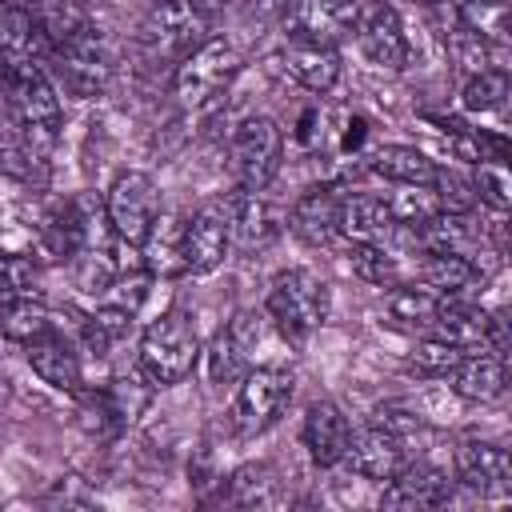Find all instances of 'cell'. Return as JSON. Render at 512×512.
Listing matches in <instances>:
<instances>
[{
  "label": "cell",
  "mask_w": 512,
  "mask_h": 512,
  "mask_svg": "<svg viewBox=\"0 0 512 512\" xmlns=\"http://www.w3.org/2000/svg\"><path fill=\"white\" fill-rule=\"evenodd\" d=\"M212 32V12L204 0H156L140 28L136 44L148 64H180L196 44H204Z\"/></svg>",
  "instance_id": "obj_1"
},
{
  "label": "cell",
  "mask_w": 512,
  "mask_h": 512,
  "mask_svg": "<svg viewBox=\"0 0 512 512\" xmlns=\"http://www.w3.org/2000/svg\"><path fill=\"white\" fill-rule=\"evenodd\" d=\"M472 192H476V204H488L496 216L508 212L512 204V176H508V164L504 160H480L472 164Z\"/></svg>",
  "instance_id": "obj_32"
},
{
  "label": "cell",
  "mask_w": 512,
  "mask_h": 512,
  "mask_svg": "<svg viewBox=\"0 0 512 512\" xmlns=\"http://www.w3.org/2000/svg\"><path fill=\"white\" fill-rule=\"evenodd\" d=\"M440 312V292H432L428 284H392L388 292V316L404 328H432Z\"/></svg>",
  "instance_id": "obj_31"
},
{
  "label": "cell",
  "mask_w": 512,
  "mask_h": 512,
  "mask_svg": "<svg viewBox=\"0 0 512 512\" xmlns=\"http://www.w3.org/2000/svg\"><path fill=\"white\" fill-rule=\"evenodd\" d=\"M236 384L240 388H236V404H232V428L240 436L268 432L292 400V372L272 368V364H260V368L252 364Z\"/></svg>",
  "instance_id": "obj_8"
},
{
  "label": "cell",
  "mask_w": 512,
  "mask_h": 512,
  "mask_svg": "<svg viewBox=\"0 0 512 512\" xmlns=\"http://www.w3.org/2000/svg\"><path fill=\"white\" fill-rule=\"evenodd\" d=\"M284 68L288 76L308 88V92H332L340 80V52L336 44H316V40H296L288 36L284 44Z\"/></svg>",
  "instance_id": "obj_20"
},
{
  "label": "cell",
  "mask_w": 512,
  "mask_h": 512,
  "mask_svg": "<svg viewBox=\"0 0 512 512\" xmlns=\"http://www.w3.org/2000/svg\"><path fill=\"white\" fill-rule=\"evenodd\" d=\"M104 216H108V228L120 244H132L140 248L160 216V188L148 172H120L104 196Z\"/></svg>",
  "instance_id": "obj_7"
},
{
  "label": "cell",
  "mask_w": 512,
  "mask_h": 512,
  "mask_svg": "<svg viewBox=\"0 0 512 512\" xmlns=\"http://www.w3.org/2000/svg\"><path fill=\"white\" fill-rule=\"evenodd\" d=\"M196 360H200V336L180 308L164 312L160 320H152L144 328L136 368L152 388H172V384L188 380Z\"/></svg>",
  "instance_id": "obj_2"
},
{
  "label": "cell",
  "mask_w": 512,
  "mask_h": 512,
  "mask_svg": "<svg viewBox=\"0 0 512 512\" xmlns=\"http://www.w3.org/2000/svg\"><path fill=\"white\" fill-rule=\"evenodd\" d=\"M28 16H32V24L40 28L48 52H52L56 44H64L68 36H76L80 28H88V4H84V0H36V4L28 8Z\"/></svg>",
  "instance_id": "obj_28"
},
{
  "label": "cell",
  "mask_w": 512,
  "mask_h": 512,
  "mask_svg": "<svg viewBox=\"0 0 512 512\" xmlns=\"http://www.w3.org/2000/svg\"><path fill=\"white\" fill-rule=\"evenodd\" d=\"M348 264H352V272H356L364 284H376V288H392V284L400 280L396 256H388L384 244H376V240H360V244H352Z\"/></svg>",
  "instance_id": "obj_34"
},
{
  "label": "cell",
  "mask_w": 512,
  "mask_h": 512,
  "mask_svg": "<svg viewBox=\"0 0 512 512\" xmlns=\"http://www.w3.org/2000/svg\"><path fill=\"white\" fill-rule=\"evenodd\" d=\"M36 264L28 256H0V300H20V296H36Z\"/></svg>",
  "instance_id": "obj_41"
},
{
  "label": "cell",
  "mask_w": 512,
  "mask_h": 512,
  "mask_svg": "<svg viewBox=\"0 0 512 512\" xmlns=\"http://www.w3.org/2000/svg\"><path fill=\"white\" fill-rule=\"evenodd\" d=\"M24 352H28L32 372H36L48 388H56V392H72V396L80 392V384H84L80 356H76V348H72V340H68L64 332L48 328V332H40L36 340H28Z\"/></svg>",
  "instance_id": "obj_16"
},
{
  "label": "cell",
  "mask_w": 512,
  "mask_h": 512,
  "mask_svg": "<svg viewBox=\"0 0 512 512\" xmlns=\"http://www.w3.org/2000/svg\"><path fill=\"white\" fill-rule=\"evenodd\" d=\"M340 200H344V192L332 184L308 188L292 204V232L304 244H332L340 236Z\"/></svg>",
  "instance_id": "obj_19"
},
{
  "label": "cell",
  "mask_w": 512,
  "mask_h": 512,
  "mask_svg": "<svg viewBox=\"0 0 512 512\" xmlns=\"http://www.w3.org/2000/svg\"><path fill=\"white\" fill-rule=\"evenodd\" d=\"M488 324H492V316L480 304H468L464 296H440V312H436L428 332L464 348V352H476L488 340Z\"/></svg>",
  "instance_id": "obj_22"
},
{
  "label": "cell",
  "mask_w": 512,
  "mask_h": 512,
  "mask_svg": "<svg viewBox=\"0 0 512 512\" xmlns=\"http://www.w3.org/2000/svg\"><path fill=\"white\" fill-rule=\"evenodd\" d=\"M344 460H348L352 472L364 476V480H392V476L408 464V452H404V444H400L396 436H388L384 428L364 424L360 432L348 436Z\"/></svg>",
  "instance_id": "obj_17"
},
{
  "label": "cell",
  "mask_w": 512,
  "mask_h": 512,
  "mask_svg": "<svg viewBox=\"0 0 512 512\" xmlns=\"http://www.w3.org/2000/svg\"><path fill=\"white\" fill-rule=\"evenodd\" d=\"M408 244H416L424 256H432V252H468V244H472L468 216L436 212L420 224H408Z\"/></svg>",
  "instance_id": "obj_26"
},
{
  "label": "cell",
  "mask_w": 512,
  "mask_h": 512,
  "mask_svg": "<svg viewBox=\"0 0 512 512\" xmlns=\"http://www.w3.org/2000/svg\"><path fill=\"white\" fill-rule=\"evenodd\" d=\"M372 172L392 184H432L436 180V164L420 148H408V144H384L372 156Z\"/></svg>",
  "instance_id": "obj_29"
},
{
  "label": "cell",
  "mask_w": 512,
  "mask_h": 512,
  "mask_svg": "<svg viewBox=\"0 0 512 512\" xmlns=\"http://www.w3.org/2000/svg\"><path fill=\"white\" fill-rule=\"evenodd\" d=\"M432 192L440 200V212H460L468 216L476 208V192H472V180L452 172V168H436V180H432Z\"/></svg>",
  "instance_id": "obj_40"
},
{
  "label": "cell",
  "mask_w": 512,
  "mask_h": 512,
  "mask_svg": "<svg viewBox=\"0 0 512 512\" xmlns=\"http://www.w3.org/2000/svg\"><path fill=\"white\" fill-rule=\"evenodd\" d=\"M360 16V0H284V32L296 40H316V44H340L352 36Z\"/></svg>",
  "instance_id": "obj_11"
},
{
  "label": "cell",
  "mask_w": 512,
  "mask_h": 512,
  "mask_svg": "<svg viewBox=\"0 0 512 512\" xmlns=\"http://www.w3.org/2000/svg\"><path fill=\"white\" fill-rule=\"evenodd\" d=\"M260 344V320L252 312H236L208 344V380L212 384H236L252 368V352Z\"/></svg>",
  "instance_id": "obj_13"
},
{
  "label": "cell",
  "mask_w": 512,
  "mask_h": 512,
  "mask_svg": "<svg viewBox=\"0 0 512 512\" xmlns=\"http://www.w3.org/2000/svg\"><path fill=\"white\" fill-rule=\"evenodd\" d=\"M372 424H376V428H384L388 436H396V440L404 444V452H408V456L428 440V424H424L416 412L400 408V404H384V408H376V412H372Z\"/></svg>",
  "instance_id": "obj_37"
},
{
  "label": "cell",
  "mask_w": 512,
  "mask_h": 512,
  "mask_svg": "<svg viewBox=\"0 0 512 512\" xmlns=\"http://www.w3.org/2000/svg\"><path fill=\"white\" fill-rule=\"evenodd\" d=\"M360 140H364V120H352L344 132V148H360Z\"/></svg>",
  "instance_id": "obj_42"
},
{
  "label": "cell",
  "mask_w": 512,
  "mask_h": 512,
  "mask_svg": "<svg viewBox=\"0 0 512 512\" xmlns=\"http://www.w3.org/2000/svg\"><path fill=\"white\" fill-rule=\"evenodd\" d=\"M228 248H232L228 200H208L180 224V264H184V272H192V276L216 272L228 260Z\"/></svg>",
  "instance_id": "obj_10"
},
{
  "label": "cell",
  "mask_w": 512,
  "mask_h": 512,
  "mask_svg": "<svg viewBox=\"0 0 512 512\" xmlns=\"http://www.w3.org/2000/svg\"><path fill=\"white\" fill-rule=\"evenodd\" d=\"M420 276H424V284H428L432 292H440V296H464V292L476 288L480 268L472 264L468 252H432V256H424Z\"/></svg>",
  "instance_id": "obj_27"
},
{
  "label": "cell",
  "mask_w": 512,
  "mask_h": 512,
  "mask_svg": "<svg viewBox=\"0 0 512 512\" xmlns=\"http://www.w3.org/2000/svg\"><path fill=\"white\" fill-rule=\"evenodd\" d=\"M280 160H284V132H280V124L268 120V116L240 120V128L232 132V144H228V164H232V176L240 180V188L264 192L276 180Z\"/></svg>",
  "instance_id": "obj_6"
},
{
  "label": "cell",
  "mask_w": 512,
  "mask_h": 512,
  "mask_svg": "<svg viewBox=\"0 0 512 512\" xmlns=\"http://www.w3.org/2000/svg\"><path fill=\"white\" fill-rule=\"evenodd\" d=\"M396 188L400 192H392V200H388L396 224L408 228V224H420V220H428V216L440 212V200H436L432 184H396Z\"/></svg>",
  "instance_id": "obj_36"
},
{
  "label": "cell",
  "mask_w": 512,
  "mask_h": 512,
  "mask_svg": "<svg viewBox=\"0 0 512 512\" xmlns=\"http://www.w3.org/2000/svg\"><path fill=\"white\" fill-rule=\"evenodd\" d=\"M228 220H232V240L240 248H264L280 236L276 208L264 200V192H252V188H240L228 200Z\"/></svg>",
  "instance_id": "obj_21"
},
{
  "label": "cell",
  "mask_w": 512,
  "mask_h": 512,
  "mask_svg": "<svg viewBox=\"0 0 512 512\" xmlns=\"http://www.w3.org/2000/svg\"><path fill=\"white\" fill-rule=\"evenodd\" d=\"M356 40L364 48V56L380 68L400 72L408 64V36L400 24V12L388 0H360V16H356Z\"/></svg>",
  "instance_id": "obj_12"
},
{
  "label": "cell",
  "mask_w": 512,
  "mask_h": 512,
  "mask_svg": "<svg viewBox=\"0 0 512 512\" xmlns=\"http://www.w3.org/2000/svg\"><path fill=\"white\" fill-rule=\"evenodd\" d=\"M300 436H304L308 456H312L320 468H336V464L344 460V452H348L352 428H348V416H344L332 400H316V404L304 412Z\"/></svg>",
  "instance_id": "obj_18"
},
{
  "label": "cell",
  "mask_w": 512,
  "mask_h": 512,
  "mask_svg": "<svg viewBox=\"0 0 512 512\" xmlns=\"http://www.w3.org/2000/svg\"><path fill=\"white\" fill-rule=\"evenodd\" d=\"M128 328H132V312L120 308V304H108V300L84 320V336H88V344H92L96 352L112 348L120 336H128Z\"/></svg>",
  "instance_id": "obj_38"
},
{
  "label": "cell",
  "mask_w": 512,
  "mask_h": 512,
  "mask_svg": "<svg viewBox=\"0 0 512 512\" xmlns=\"http://www.w3.org/2000/svg\"><path fill=\"white\" fill-rule=\"evenodd\" d=\"M32 4H36V0H4V8H24V12H28Z\"/></svg>",
  "instance_id": "obj_43"
},
{
  "label": "cell",
  "mask_w": 512,
  "mask_h": 512,
  "mask_svg": "<svg viewBox=\"0 0 512 512\" xmlns=\"http://www.w3.org/2000/svg\"><path fill=\"white\" fill-rule=\"evenodd\" d=\"M48 60H52V68H56L60 88H64L68 96H76V100L100 96L104 84H108V76H112V56H108V48H104V36H100L92 24L80 28L76 36H68L64 44H56V48L48 52Z\"/></svg>",
  "instance_id": "obj_9"
},
{
  "label": "cell",
  "mask_w": 512,
  "mask_h": 512,
  "mask_svg": "<svg viewBox=\"0 0 512 512\" xmlns=\"http://www.w3.org/2000/svg\"><path fill=\"white\" fill-rule=\"evenodd\" d=\"M464 356H468L464 348H456V344H448V340H440V336H428V340H420V344L412 348L408 364H412L420 376H448Z\"/></svg>",
  "instance_id": "obj_39"
},
{
  "label": "cell",
  "mask_w": 512,
  "mask_h": 512,
  "mask_svg": "<svg viewBox=\"0 0 512 512\" xmlns=\"http://www.w3.org/2000/svg\"><path fill=\"white\" fill-rule=\"evenodd\" d=\"M276 480H272V472L264 468V464H248V468H240V472H232V480H228V504H236V508H264V504H276Z\"/></svg>",
  "instance_id": "obj_33"
},
{
  "label": "cell",
  "mask_w": 512,
  "mask_h": 512,
  "mask_svg": "<svg viewBox=\"0 0 512 512\" xmlns=\"http://www.w3.org/2000/svg\"><path fill=\"white\" fill-rule=\"evenodd\" d=\"M264 308L288 344H304L328 320V284L308 268H288L272 280Z\"/></svg>",
  "instance_id": "obj_3"
},
{
  "label": "cell",
  "mask_w": 512,
  "mask_h": 512,
  "mask_svg": "<svg viewBox=\"0 0 512 512\" xmlns=\"http://www.w3.org/2000/svg\"><path fill=\"white\" fill-rule=\"evenodd\" d=\"M444 380L452 384L456 396L488 404V400H496V396L504 392V360L492 356V352H484V348H476V352H468Z\"/></svg>",
  "instance_id": "obj_25"
},
{
  "label": "cell",
  "mask_w": 512,
  "mask_h": 512,
  "mask_svg": "<svg viewBox=\"0 0 512 512\" xmlns=\"http://www.w3.org/2000/svg\"><path fill=\"white\" fill-rule=\"evenodd\" d=\"M240 68H244V60H240L236 44L224 36H208L172 68V96L184 108H204L232 88Z\"/></svg>",
  "instance_id": "obj_4"
},
{
  "label": "cell",
  "mask_w": 512,
  "mask_h": 512,
  "mask_svg": "<svg viewBox=\"0 0 512 512\" xmlns=\"http://www.w3.org/2000/svg\"><path fill=\"white\" fill-rule=\"evenodd\" d=\"M40 248L52 260H76L88 248V216H84V204L80 200H64V204H56L44 216V224H40Z\"/></svg>",
  "instance_id": "obj_24"
},
{
  "label": "cell",
  "mask_w": 512,
  "mask_h": 512,
  "mask_svg": "<svg viewBox=\"0 0 512 512\" xmlns=\"http://www.w3.org/2000/svg\"><path fill=\"white\" fill-rule=\"evenodd\" d=\"M504 100H508V76L500 68H484V72L468 76L460 88L464 112H496V108H504Z\"/></svg>",
  "instance_id": "obj_35"
},
{
  "label": "cell",
  "mask_w": 512,
  "mask_h": 512,
  "mask_svg": "<svg viewBox=\"0 0 512 512\" xmlns=\"http://www.w3.org/2000/svg\"><path fill=\"white\" fill-rule=\"evenodd\" d=\"M396 228L392 220V208L384 196H372V192H348L340 200V236L348 244H360V240H384L388 232Z\"/></svg>",
  "instance_id": "obj_23"
},
{
  "label": "cell",
  "mask_w": 512,
  "mask_h": 512,
  "mask_svg": "<svg viewBox=\"0 0 512 512\" xmlns=\"http://www.w3.org/2000/svg\"><path fill=\"white\" fill-rule=\"evenodd\" d=\"M452 500V480L444 468L428 464V460H412L388 480V488L380 492V508H408V512H420V508H444Z\"/></svg>",
  "instance_id": "obj_14"
},
{
  "label": "cell",
  "mask_w": 512,
  "mask_h": 512,
  "mask_svg": "<svg viewBox=\"0 0 512 512\" xmlns=\"http://www.w3.org/2000/svg\"><path fill=\"white\" fill-rule=\"evenodd\" d=\"M0 92L20 124H32V128L60 124V92L36 56L0 48Z\"/></svg>",
  "instance_id": "obj_5"
},
{
  "label": "cell",
  "mask_w": 512,
  "mask_h": 512,
  "mask_svg": "<svg viewBox=\"0 0 512 512\" xmlns=\"http://www.w3.org/2000/svg\"><path fill=\"white\" fill-rule=\"evenodd\" d=\"M48 328H56V320H52L44 300H36V296L0 300V336H8L16 344H28V340H36Z\"/></svg>",
  "instance_id": "obj_30"
},
{
  "label": "cell",
  "mask_w": 512,
  "mask_h": 512,
  "mask_svg": "<svg viewBox=\"0 0 512 512\" xmlns=\"http://www.w3.org/2000/svg\"><path fill=\"white\" fill-rule=\"evenodd\" d=\"M456 480L476 496L512 492V456L488 440H464L456 448Z\"/></svg>",
  "instance_id": "obj_15"
}]
</instances>
